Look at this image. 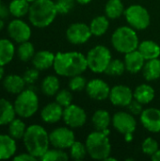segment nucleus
<instances>
[{"mask_svg": "<svg viewBox=\"0 0 160 161\" xmlns=\"http://www.w3.org/2000/svg\"><path fill=\"white\" fill-rule=\"evenodd\" d=\"M16 115L14 105L5 98H0V125H8Z\"/></svg>", "mask_w": 160, "mask_h": 161, "instance_id": "obj_23", "label": "nucleus"}, {"mask_svg": "<svg viewBox=\"0 0 160 161\" xmlns=\"http://www.w3.org/2000/svg\"><path fill=\"white\" fill-rule=\"evenodd\" d=\"M15 54V47L11 41L0 39V66L8 64Z\"/></svg>", "mask_w": 160, "mask_h": 161, "instance_id": "obj_24", "label": "nucleus"}, {"mask_svg": "<svg viewBox=\"0 0 160 161\" xmlns=\"http://www.w3.org/2000/svg\"><path fill=\"white\" fill-rule=\"evenodd\" d=\"M90 25L83 23L71 25L66 31V38L73 44H82L89 41L91 36Z\"/></svg>", "mask_w": 160, "mask_h": 161, "instance_id": "obj_13", "label": "nucleus"}, {"mask_svg": "<svg viewBox=\"0 0 160 161\" xmlns=\"http://www.w3.org/2000/svg\"><path fill=\"white\" fill-rule=\"evenodd\" d=\"M41 89L43 94L47 96L56 95L59 90V80L55 75H47L43 78Z\"/></svg>", "mask_w": 160, "mask_h": 161, "instance_id": "obj_29", "label": "nucleus"}, {"mask_svg": "<svg viewBox=\"0 0 160 161\" xmlns=\"http://www.w3.org/2000/svg\"><path fill=\"white\" fill-rule=\"evenodd\" d=\"M8 34L12 41L21 43L29 41L31 37V28L25 21L17 18L9 22L8 25Z\"/></svg>", "mask_w": 160, "mask_h": 161, "instance_id": "obj_11", "label": "nucleus"}, {"mask_svg": "<svg viewBox=\"0 0 160 161\" xmlns=\"http://www.w3.org/2000/svg\"><path fill=\"white\" fill-rule=\"evenodd\" d=\"M141 149H142V152L145 155H148V156L152 157L158 150V143H157V142L156 140H154L152 138H147L142 142Z\"/></svg>", "mask_w": 160, "mask_h": 161, "instance_id": "obj_39", "label": "nucleus"}, {"mask_svg": "<svg viewBox=\"0 0 160 161\" xmlns=\"http://www.w3.org/2000/svg\"><path fill=\"white\" fill-rule=\"evenodd\" d=\"M143 76L148 81L156 80L160 77V59L153 58L147 60L143 66Z\"/></svg>", "mask_w": 160, "mask_h": 161, "instance_id": "obj_27", "label": "nucleus"}, {"mask_svg": "<svg viewBox=\"0 0 160 161\" xmlns=\"http://www.w3.org/2000/svg\"><path fill=\"white\" fill-rule=\"evenodd\" d=\"M74 132L67 127H58L49 134L50 144L55 148L67 149L75 142Z\"/></svg>", "mask_w": 160, "mask_h": 161, "instance_id": "obj_10", "label": "nucleus"}, {"mask_svg": "<svg viewBox=\"0 0 160 161\" xmlns=\"http://www.w3.org/2000/svg\"><path fill=\"white\" fill-rule=\"evenodd\" d=\"M151 158H152V160L160 161V149H158V150L157 151V153L154 154Z\"/></svg>", "mask_w": 160, "mask_h": 161, "instance_id": "obj_45", "label": "nucleus"}, {"mask_svg": "<svg viewBox=\"0 0 160 161\" xmlns=\"http://www.w3.org/2000/svg\"><path fill=\"white\" fill-rule=\"evenodd\" d=\"M86 148L89 156L93 159L105 160L111 152V145L108 134L95 131L91 133L86 140Z\"/></svg>", "mask_w": 160, "mask_h": 161, "instance_id": "obj_4", "label": "nucleus"}, {"mask_svg": "<svg viewBox=\"0 0 160 161\" xmlns=\"http://www.w3.org/2000/svg\"><path fill=\"white\" fill-rule=\"evenodd\" d=\"M58 13L59 14H67L70 12L74 6V0H57L55 2Z\"/></svg>", "mask_w": 160, "mask_h": 161, "instance_id": "obj_40", "label": "nucleus"}, {"mask_svg": "<svg viewBox=\"0 0 160 161\" xmlns=\"http://www.w3.org/2000/svg\"><path fill=\"white\" fill-rule=\"evenodd\" d=\"M28 2H30V3H32V2H34V1H36V0H27Z\"/></svg>", "mask_w": 160, "mask_h": 161, "instance_id": "obj_49", "label": "nucleus"}, {"mask_svg": "<svg viewBox=\"0 0 160 161\" xmlns=\"http://www.w3.org/2000/svg\"><path fill=\"white\" fill-rule=\"evenodd\" d=\"M91 122H92L94 128L97 131H101L106 134H108V128L110 123L112 122V120L110 118L109 113L107 110H103V109L96 110L92 116Z\"/></svg>", "mask_w": 160, "mask_h": 161, "instance_id": "obj_22", "label": "nucleus"}, {"mask_svg": "<svg viewBox=\"0 0 160 161\" xmlns=\"http://www.w3.org/2000/svg\"><path fill=\"white\" fill-rule=\"evenodd\" d=\"M13 105L18 116L21 118H30L38 111L39 98L35 92L29 89L24 90L17 94Z\"/></svg>", "mask_w": 160, "mask_h": 161, "instance_id": "obj_6", "label": "nucleus"}, {"mask_svg": "<svg viewBox=\"0 0 160 161\" xmlns=\"http://www.w3.org/2000/svg\"><path fill=\"white\" fill-rule=\"evenodd\" d=\"M141 122L148 131L160 132V109L156 108L144 109L141 114Z\"/></svg>", "mask_w": 160, "mask_h": 161, "instance_id": "obj_16", "label": "nucleus"}, {"mask_svg": "<svg viewBox=\"0 0 160 161\" xmlns=\"http://www.w3.org/2000/svg\"><path fill=\"white\" fill-rule=\"evenodd\" d=\"M109 99L114 106L127 107L134 99V95L129 87L125 85H117L110 90Z\"/></svg>", "mask_w": 160, "mask_h": 161, "instance_id": "obj_14", "label": "nucleus"}, {"mask_svg": "<svg viewBox=\"0 0 160 161\" xmlns=\"http://www.w3.org/2000/svg\"><path fill=\"white\" fill-rule=\"evenodd\" d=\"M0 7H1V0H0Z\"/></svg>", "mask_w": 160, "mask_h": 161, "instance_id": "obj_50", "label": "nucleus"}, {"mask_svg": "<svg viewBox=\"0 0 160 161\" xmlns=\"http://www.w3.org/2000/svg\"><path fill=\"white\" fill-rule=\"evenodd\" d=\"M53 67L58 75L72 77L84 73L88 63L86 57L79 52H59L55 56Z\"/></svg>", "mask_w": 160, "mask_h": 161, "instance_id": "obj_1", "label": "nucleus"}, {"mask_svg": "<svg viewBox=\"0 0 160 161\" xmlns=\"http://www.w3.org/2000/svg\"><path fill=\"white\" fill-rule=\"evenodd\" d=\"M87 154L88 152H87L86 145H84L80 142H74L73 145L70 147L71 158L74 160H82Z\"/></svg>", "mask_w": 160, "mask_h": 161, "instance_id": "obj_36", "label": "nucleus"}, {"mask_svg": "<svg viewBox=\"0 0 160 161\" xmlns=\"http://www.w3.org/2000/svg\"><path fill=\"white\" fill-rule=\"evenodd\" d=\"M144 61H145V58H143V56L140 53L138 49L125 54V57H124L125 69L129 73H132V74H136L141 71L145 64Z\"/></svg>", "mask_w": 160, "mask_h": 161, "instance_id": "obj_18", "label": "nucleus"}, {"mask_svg": "<svg viewBox=\"0 0 160 161\" xmlns=\"http://www.w3.org/2000/svg\"><path fill=\"white\" fill-rule=\"evenodd\" d=\"M9 15H10V11H9L8 7L1 5V7H0V18L3 20H7Z\"/></svg>", "mask_w": 160, "mask_h": 161, "instance_id": "obj_44", "label": "nucleus"}, {"mask_svg": "<svg viewBox=\"0 0 160 161\" xmlns=\"http://www.w3.org/2000/svg\"><path fill=\"white\" fill-rule=\"evenodd\" d=\"M124 16L131 27L143 30L150 25V14L148 10L141 5H132L124 10Z\"/></svg>", "mask_w": 160, "mask_h": 161, "instance_id": "obj_8", "label": "nucleus"}, {"mask_svg": "<svg viewBox=\"0 0 160 161\" xmlns=\"http://www.w3.org/2000/svg\"><path fill=\"white\" fill-rule=\"evenodd\" d=\"M26 130L25 124L21 120L15 118L11 123L8 124V135L15 141L23 140Z\"/></svg>", "mask_w": 160, "mask_h": 161, "instance_id": "obj_32", "label": "nucleus"}, {"mask_svg": "<svg viewBox=\"0 0 160 161\" xmlns=\"http://www.w3.org/2000/svg\"><path fill=\"white\" fill-rule=\"evenodd\" d=\"M55 56L56 55H54L50 51H46V50L39 51L35 53L32 58V64L39 71L49 69L54 65Z\"/></svg>", "mask_w": 160, "mask_h": 161, "instance_id": "obj_21", "label": "nucleus"}, {"mask_svg": "<svg viewBox=\"0 0 160 161\" xmlns=\"http://www.w3.org/2000/svg\"><path fill=\"white\" fill-rule=\"evenodd\" d=\"M73 101V95L72 93L67 90H61L58 91L56 94V102L59 104L62 108H66L72 104Z\"/></svg>", "mask_w": 160, "mask_h": 161, "instance_id": "obj_38", "label": "nucleus"}, {"mask_svg": "<svg viewBox=\"0 0 160 161\" xmlns=\"http://www.w3.org/2000/svg\"><path fill=\"white\" fill-rule=\"evenodd\" d=\"M86 86H87V80L85 77L81 76L80 75L72 76L69 81V88L71 91L74 92H80L86 89Z\"/></svg>", "mask_w": 160, "mask_h": 161, "instance_id": "obj_37", "label": "nucleus"}, {"mask_svg": "<svg viewBox=\"0 0 160 161\" xmlns=\"http://www.w3.org/2000/svg\"><path fill=\"white\" fill-rule=\"evenodd\" d=\"M39 75H40L39 70L36 69V68L34 67V68H32V69L26 70V71L25 72L23 77H24V79H25V81L26 84L31 85V84L35 83V82L38 80Z\"/></svg>", "mask_w": 160, "mask_h": 161, "instance_id": "obj_41", "label": "nucleus"}, {"mask_svg": "<svg viewBox=\"0 0 160 161\" xmlns=\"http://www.w3.org/2000/svg\"><path fill=\"white\" fill-rule=\"evenodd\" d=\"M88 68L93 73H105L111 60V53L108 48L103 45H97L91 49L86 56Z\"/></svg>", "mask_w": 160, "mask_h": 161, "instance_id": "obj_7", "label": "nucleus"}, {"mask_svg": "<svg viewBox=\"0 0 160 161\" xmlns=\"http://www.w3.org/2000/svg\"><path fill=\"white\" fill-rule=\"evenodd\" d=\"M128 108V110L134 114V115H139V114H141V112L143 111L142 109V104L140 103L139 101H137L136 99H133L131 101V103L127 106Z\"/></svg>", "mask_w": 160, "mask_h": 161, "instance_id": "obj_42", "label": "nucleus"}, {"mask_svg": "<svg viewBox=\"0 0 160 161\" xmlns=\"http://www.w3.org/2000/svg\"><path fill=\"white\" fill-rule=\"evenodd\" d=\"M79 4H82V5H86L88 3H90L91 0H76Z\"/></svg>", "mask_w": 160, "mask_h": 161, "instance_id": "obj_47", "label": "nucleus"}, {"mask_svg": "<svg viewBox=\"0 0 160 161\" xmlns=\"http://www.w3.org/2000/svg\"><path fill=\"white\" fill-rule=\"evenodd\" d=\"M86 92L91 99L104 101L109 97L110 89L105 81L101 79H93L87 83Z\"/></svg>", "mask_w": 160, "mask_h": 161, "instance_id": "obj_15", "label": "nucleus"}, {"mask_svg": "<svg viewBox=\"0 0 160 161\" xmlns=\"http://www.w3.org/2000/svg\"><path fill=\"white\" fill-rule=\"evenodd\" d=\"M16 150V141L9 135L0 134V160L9 159L13 158Z\"/></svg>", "mask_w": 160, "mask_h": 161, "instance_id": "obj_19", "label": "nucleus"}, {"mask_svg": "<svg viewBox=\"0 0 160 161\" xmlns=\"http://www.w3.org/2000/svg\"><path fill=\"white\" fill-rule=\"evenodd\" d=\"M125 64L120 59H111L109 64L108 65L105 73L108 75L112 76H117L121 75L124 73L125 71Z\"/></svg>", "mask_w": 160, "mask_h": 161, "instance_id": "obj_35", "label": "nucleus"}, {"mask_svg": "<svg viewBox=\"0 0 160 161\" xmlns=\"http://www.w3.org/2000/svg\"><path fill=\"white\" fill-rule=\"evenodd\" d=\"M113 47L120 53L127 54L139 47V37L133 27L121 26L117 28L111 37Z\"/></svg>", "mask_w": 160, "mask_h": 161, "instance_id": "obj_5", "label": "nucleus"}, {"mask_svg": "<svg viewBox=\"0 0 160 161\" xmlns=\"http://www.w3.org/2000/svg\"><path fill=\"white\" fill-rule=\"evenodd\" d=\"M4 66H0V81L4 79V75H5V71H4Z\"/></svg>", "mask_w": 160, "mask_h": 161, "instance_id": "obj_46", "label": "nucleus"}, {"mask_svg": "<svg viewBox=\"0 0 160 161\" xmlns=\"http://www.w3.org/2000/svg\"><path fill=\"white\" fill-rule=\"evenodd\" d=\"M16 53L20 60L24 62H27L33 58L35 55V48H34V45L30 42L26 41L19 44V46L17 47Z\"/></svg>", "mask_w": 160, "mask_h": 161, "instance_id": "obj_33", "label": "nucleus"}, {"mask_svg": "<svg viewBox=\"0 0 160 161\" xmlns=\"http://www.w3.org/2000/svg\"><path fill=\"white\" fill-rule=\"evenodd\" d=\"M23 142L26 151L36 158H41L49 149V134L39 125L26 127Z\"/></svg>", "mask_w": 160, "mask_h": 161, "instance_id": "obj_2", "label": "nucleus"}, {"mask_svg": "<svg viewBox=\"0 0 160 161\" xmlns=\"http://www.w3.org/2000/svg\"><path fill=\"white\" fill-rule=\"evenodd\" d=\"M138 50L143 56L145 60L158 58L160 56V46L153 41H144L141 42Z\"/></svg>", "mask_w": 160, "mask_h": 161, "instance_id": "obj_25", "label": "nucleus"}, {"mask_svg": "<svg viewBox=\"0 0 160 161\" xmlns=\"http://www.w3.org/2000/svg\"><path fill=\"white\" fill-rule=\"evenodd\" d=\"M58 10L52 0H36L30 4L28 18L32 25L43 28L55 20Z\"/></svg>", "mask_w": 160, "mask_h": 161, "instance_id": "obj_3", "label": "nucleus"}, {"mask_svg": "<svg viewBox=\"0 0 160 161\" xmlns=\"http://www.w3.org/2000/svg\"><path fill=\"white\" fill-rule=\"evenodd\" d=\"M124 12L122 0H108L105 7L106 16L109 19H117Z\"/></svg>", "mask_w": 160, "mask_h": 161, "instance_id": "obj_31", "label": "nucleus"}, {"mask_svg": "<svg viewBox=\"0 0 160 161\" xmlns=\"http://www.w3.org/2000/svg\"><path fill=\"white\" fill-rule=\"evenodd\" d=\"M30 2L27 0H12L8 5L10 14L15 18H21L28 14Z\"/></svg>", "mask_w": 160, "mask_h": 161, "instance_id": "obj_28", "label": "nucleus"}, {"mask_svg": "<svg viewBox=\"0 0 160 161\" xmlns=\"http://www.w3.org/2000/svg\"><path fill=\"white\" fill-rule=\"evenodd\" d=\"M69 157L67 153L63 151V149H48L45 154L41 158L43 161H65L68 160Z\"/></svg>", "mask_w": 160, "mask_h": 161, "instance_id": "obj_34", "label": "nucleus"}, {"mask_svg": "<svg viewBox=\"0 0 160 161\" xmlns=\"http://www.w3.org/2000/svg\"><path fill=\"white\" fill-rule=\"evenodd\" d=\"M41 117L44 123L55 124L63 117V108L57 102L49 103L41 109Z\"/></svg>", "mask_w": 160, "mask_h": 161, "instance_id": "obj_17", "label": "nucleus"}, {"mask_svg": "<svg viewBox=\"0 0 160 161\" xmlns=\"http://www.w3.org/2000/svg\"><path fill=\"white\" fill-rule=\"evenodd\" d=\"M112 125L118 132L131 139V135L136 129L137 122L134 116H132L130 113L124 111H119L113 115Z\"/></svg>", "mask_w": 160, "mask_h": 161, "instance_id": "obj_9", "label": "nucleus"}, {"mask_svg": "<svg viewBox=\"0 0 160 161\" xmlns=\"http://www.w3.org/2000/svg\"><path fill=\"white\" fill-rule=\"evenodd\" d=\"M108 20L107 16H97L95 17L90 25V29L92 35L94 36H102L108 29Z\"/></svg>", "mask_w": 160, "mask_h": 161, "instance_id": "obj_30", "label": "nucleus"}, {"mask_svg": "<svg viewBox=\"0 0 160 161\" xmlns=\"http://www.w3.org/2000/svg\"><path fill=\"white\" fill-rule=\"evenodd\" d=\"M25 81L18 75H8L3 79V88L11 94H19L25 90Z\"/></svg>", "mask_w": 160, "mask_h": 161, "instance_id": "obj_20", "label": "nucleus"}, {"mask_svg": "<svg viewBox=\"0 0 160 161\" xmlns=\"http://www.w3.org/2000/svg\"><path fill=\"white\" fill-rule=\"evenodd\" d=\"M4 25H5V24H4V20L0 18V31L4 28Z\"/></svg>", "mask_w": 160, "mask_h": 161, "instance_id": "obj_48", "label": "nucleus"}, {"mask_svg": "<svg viewBox=\"0 0 160 161\" xmlns=\"http://www.w3.org/2000/svg\"><path fill=\"white\" fill-rule=\"evenodd\" d=\"M133 95L134 99H136L142 105L149 104L155 97V90L150 85L141 84L136 88Z\"/></svg>", "mask_w": 160, "mask_h": 161, "instance_id": "obj_26", "label": "nucleus"}, {"mask_svg": "<svg viewBox=\"0 0 160 161\" xmlns=\"http://www.w3.org/2000/svg\"><path fill=\"white\" fill-rule=\"evenodd\" d=\"M13 160H20V161H35L37 160V158L35 157H33L31 154H29L28 152L27 153H22V154H19L17 156H14L12 158Z\"/></svg>", "mask_w": 160, "mask_h": 161, "instance_id": "obj_43", "label": "nucleus"}, {"mask_svg": "<svg viewBox=\"0 0 160 161\" xmlns=\"http://www.w3.org/2000/svg\"><path fill=\"white\" fill-rule=\"evenodd\" d=\"M62 118L68 126L77 128L85 125L87 120V114L82 108L71 104L70 106L64 108Z\"/></svg>", "mask_w": 160, "mask_h": 161, "instance_id": "obj_12", "label": "nucleus"}]
</instances>
